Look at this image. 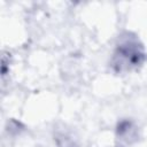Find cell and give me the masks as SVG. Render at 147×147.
I'll return each mask as SVG.
<instances>
[{"label": "cell", "instance_id": "1", "mask_svg": "<svg viewBox=\"0 0 147 147\" xmlns=\"http://www.w3.org/2000/svg\"><path fill=\"white\" fill-rule=\"evenodd\" d=\"M117 54L130 67L131 65H137L138 63H140V61L142 59V53L139 49L138 45L133 44L131 41H126L123 45H121L118 47Z\"/></svg>", "mask_w": 147, "mask_h": 147}]
</instances>
